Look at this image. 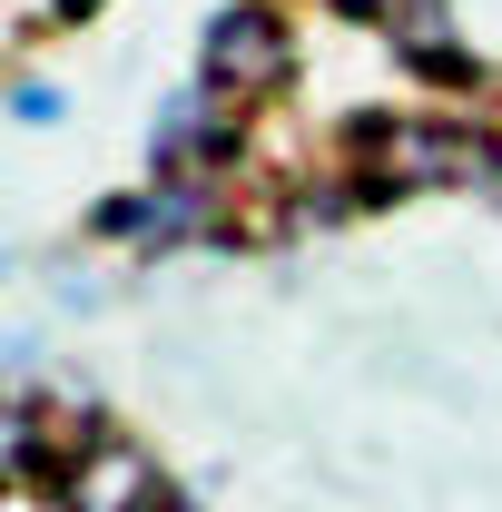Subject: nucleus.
Segmentation results:
<instances>
[{
  "mask_svg": "<svg viewBox=\"0 0 502 512\" xmlns=\"http://www.w3.org/2000/svg\"><path fill=\"white\" fill-rule=\"evenodd\" d=\"M384 40H394L404 60L463 79V50H453V0H394V10H384Z\"/></svg>",
  "mask_w": 502,
  "mask_h": 512,
  "instance_id": "obj_6",
  "label": "nucleus"
},
{
  "mask_svg": "<svg viewBox=\"0 0 502 512\" xmlns=\"http://www.w3.org/2000/svg\"><path fill=\"white\" fill-rule=\"evenodd\" d=\"M237 158V119L217 109V89L197 79V89H178L168 109H158V178H207V168H227Z\"/></svg>",
  "mask_w": 502,
  "mask_h": 512,
  "instance_id": "obj_4",
  "label": "nucleus"
},
{
  "mask_svg": "<svg viewBox=\"0 0 502 512\" xmlns=\"http://www.w3.org/2000/svg\"><path fill=\"white\" fill-rule=\"evenodd\" d=\"M483 178V138L443 119H365L355 128V188L365 197H414V188H453Z\"/></svg>",
  "mask_w": 502,
  "mask_h": 512,
  "instance_id": "obj_1",
  "label": "nucleus"
},
{
  "mask_svg": "<svg viewBox=\"0 0 502 512\" xmlns=\"http://www.w3.org/2000/svg\"><path fill=\"white\" fill-rule=\"evenodd\" d=\"M10 119H20V128H50V119H60V99H50L40 79H20V89H10Z\"/></svg>",
  "mask_w": 502,
  "mask_h": 512,
  "instance_id": "obj_7",
  "label": "nucleus"
},
{
  "mask_svg": "<svg viewBox=\"0 0 502 512\" xmlns=\"http://www.w3.org/2000/svg\"><path fill=\"white\" fill-rule=\"evenodd\" d=\"M197 227H207V188H188V178H158L148 197H109L99 207V237H119V247H178Z\"/></svg>",
  "mask_w": 502,
  "mask_h": 512,
  "instance_id": "obj_5",
  "label": "nucleus"
},
{
  "mask_svg": "<svg viewBox=\"0 0 502 512\" xmlns=\"http://www.w3.org/2000/svg\"><path fill=\"white\" fill-rule=\"evenodd\" d=\"M60 10H89V0H60Z\"/></svg>",
  "mask_w": 502,
  "mask_h": 512,
  "instance_id": "obj_9",
  "label": "nucleus"
},
{
  "mask_svg": "<svg viewBox=\"0 0 502 512\" xmlns=\"http://www.w3.org/2000/svg\"><path fill=\"white\" fill-rule=\"evenodd\" d=\"M50 503L60 512H158V463L128 444V434H89V444L69 453V473L50 483Z\"/></svg>",
  "mask_w": 502,
  "mask_h": 512,
  "instance_id": "obj_3",
  "label": "nucleus"
},
{
  "mask_svg": "<svg viewBox=\"0 0 502 512\" xmlns=\"http://www.w3.org/2000/svg\"><path fill=\"white\" fill-rule=\"evenodd\" d=\"M286 69H296V40H286V20H276L266 0H237V10L207 20V89H217V99H256V89H276Z\"/></svg>",
  "mask_w": 502,
  "mask_h": 512,
  "instance_id": "obj_2",
  "label": "nucleus"
},
{
  "mask_svg": "<svg viewBox=\"0 0 502 512\" xmlns=\"http://www.w3.org/2000/svg\"><path fill=\"white\" fill-rule=\"evenodd\" d=\"M335 10H355V20H384V10H394V0H335Z\"/></svg>",
  "mask_w": 502,
  "mask_h": 512,
  "instance_id": "obj_8",
  "label": "nucleus"
}]
</instances>
